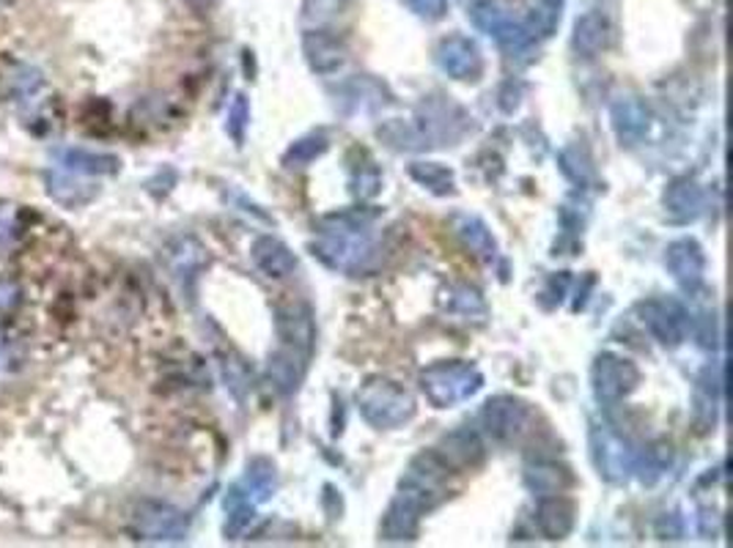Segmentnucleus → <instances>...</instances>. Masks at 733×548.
Here are the masks:
<instances>
[{
	"label": "nucleus",
	"mask_w": 733,
	"mask_h": 548,
	"mask_svg": "<svg viewBox=\"0 0 733 548\" xmlns=\"http://www.w3.org/2000/svg\"><path fill=\"white\" fill-rule=\"evenodd\" d=\"M138 529L149 540H177L182 535V518L166 504H146L138 513Z\"/></svg>",
	"instance_id": "nucleus-1"
},
{
	"label": "nucleus",
	"mask_w": 733,
	"mask_h": 548,
	"mask_svg": "<svg viewBox=\"0 0 733 548\" xmlns=\"http://www.w3.org/2000/svg\"><path fill=\"white\" fill-rule=\"evenodd\" d=\"M56 157H58V162L64 164V168L75 170V173L102 175V173H116V170H119V159L116 157H111V153L86 151V148H61Z\"/></svg>",
	"instance_id": "nucleus-2"
},
{
	"label": "nucleus",
	"mask_w": 733,
	"mask_h": 548,
	"mask_svg": "<svg viewBox=\"0 0 733 548\" xmlns=\"http://www.w3.org/2000/svg\"><path fill=\"white\" fill-rule=\"evenodd\" d=\"M47 192H50L61 206H83V203H89L91 197H94V192L86 190L80 181L61 173H53V170L47 173Z\"/></svg>",
	"instance_id": "nucleus-3"
},
{
	"label": "nucleus",
	"mask_w": 733,
	"mask_h": 548,
	"mask_svg": "<svg viewBox=\"0 0 733 548\" xmlns=\"http://www.w3.org/2000/svg\"><path fill=\"white\" fill-rule=\"evenodd\" d=\"M605 20L599 14H588L577 22V44L585 49L599 47L601 38H605Z\"/></svg>",
	"instance_id": "nucleus-4"
},
{
	"label": "nucleus",
	"mask_w": 733,
	"mask_h": 548,
	"mask_svg": "<svg viewBox=\"0 0 733 548\" xmlns=\"http://www.w3.org/2000/svg\"><path fill=\"white\" fill-rule=\"evenodd\" d=\"M23 305V285L12 277H0V321L18 312Z\"/></svg>",
	"instance_id": "nucleus-5"
},
{
	"label": "nucleus",
	"mask_w": 733,
	"mask_h": 548,
	"mask_svg": "<svg viewBox=\"0 0 733 548\" xmlns=\"http://www.w3.org/2000/svg\"><path fill=\"white\" fill-rule=\"evenodd\" d=\"M409 5L424 16H440L446 11V0H409Z\"/></svg>",
	"instance_id": "nucleus-6"
},
{
	"label": "nucleus",
	"mask_w": 733,
	"mask_h": 548,
	"mask_svg": "<svg viewBox=\"0 0 733 548\" xmlns=\"http://www.w3.org/2000/svg\"><path fill=\"white\" fill-rule=\"evenodd\" d=\"M190 5H195V9H210L212 0H188Z\"/></svg>",
	"instance_id": "nucleus-7"
}]
</instances>
